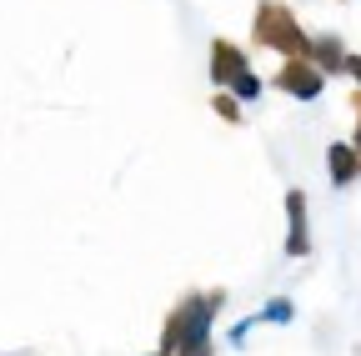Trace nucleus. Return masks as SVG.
<instances>
[{"mask_svg": "<svg viewBox=\"0 0 361 356\" xmlns=\"http://www.w3.org/2000/svg\"><path fill=\"white\" fill-rule=\"evenodd\" d=\"M346 75H356V91H361V56H346Z\"/></svg>", "mask_w": 361, "mask_h": 356, "instance_id": "nucleus-12", "label": "nucleus"}, {"mask_svg": "<svg viewBox=\"0 0 361 356\" xmlns=\"http://www.w3.org/2000/svg\"><path fill=\"white\" fill-rule=\"evenodd\" d=\"M226 306V291H191L180 296L171 311H166V326H161V351L166 356H216L211 346V321L216 311Z\"/></svg>", "mask_w": 361, "mask_h": 356, "instance_id": "nucleus-1", "label": "nucleus"}, {"mask_svg": "<svg viewBox=\"0 0 361 356\" xmlns=\"http://www.w3.org/2000/svg\"><path fill=\"white\" fill-rule=\"evenodd\" d=\"M306 211H311L306 191L291 186V191H286V256H291V261L311 256V221H306Z\"/></svg>", "mask_w": 361, "mask_h": 356, "instance_id": "nucleus-4", "label": "nucleus"}, {"mask_svg": "<svg viewBox=\"0 0 361 356\" xmlns=\"http://www.w3.org/2000/svg\"><path fill=\"white\" fill-rule=\"evenodd\" d=\"M251 35H256V46L276 51L286 61H311V35L301 30V20H296V11L286 0H261L256 20H251Z\"/></svg>", "mask_w": 361, "mask_h": 356, "instance_id": "nucleus-2", "label": "nucleus"}, {"mask_svg": "<svg viewBox=\"0 0 361 356\" xmlns=\"http://www.w3.org/2000/svg\"><path fill=\"white\" fill-rule=\"evenodd\" d=\"M276 91H286V96H296V101H316V96L326 91V70L316 66V61H281Z\"/></svg>", "mask_w": 361, "mask_h": 356, "instance_id": "nucleus-3", "label": "nucleus"}, {"mask_svg": "<svg viewBox=\"0 0 361 356\" xmlns=\"http://www.w3.org/2000/svg\"><path fill=\"white\" fill-rule=\"evenodd\" d=\"M231 96H236V101H261V75H256V70H246V75L231 85Z\"/></svg>", "mask_w": 361, "mask_h": 356, "instance_id": "nucleus-9", "label": "nucleus"}, {"mask_svg": "<svg viewBox=\"0 0 361 356\" xmlns=\"http://www.w3.org/2000/svg\"><path fill=\"white\" fill-rule=\"evenodd\" d=\"M351 101H356V136H351V146H356V156H361V91H356Z\"/></svg>", "mask_w": 361, "mask_h": 356, "instance_id": "nucleus-11", "label": "nucleus"}, {"mask_svg": "<svg viewBox=\"0 0 361 356\" xmlns=\"http://www.w3.org/2000/svg\"><path fill=\"white\" fill-rule=\"evenodd\" d=\"M311 61L322 66L326 75H341L346 70V46L336 35H311Z\"/></svg>", "mask_w": 361, "mask_h": 356, "instance_id": "nucleus-7", "label": "nucleus"}, {"mask_svg": "<svg viewBox=\"0 0 361 356\" xmlns=\"http://www.w3.org/2000/svg\"><path fill=\"white\" fill-rule=\"evenodd\" d=\"M246 70H251V61H246V51L236 40H211V80H216V91L221 85H236Z\"/></svg>", "mask_w": 361, "mask_h": 356, "instance_id": "nucleus-5", "label": "nucleus"}, {"mask_svg": "<svg viewBox=\"0 0 361 356\" xmlns=\"http://www.w3.org/2000/svg\"><path fill=\"white\" fill-rule=\"evenodd\" d=\"M211 111H216L226 125H241V106H236V96H231V91H216V96H211Z\"/></svg>", "mask_w": 361, "mask_h": 356, "instance_id": "nucleus-8", "label": "nucleus"}, {"mask_svg": "<svg viewBox=\"0 0 361 356\" xmlns=\"http://www.w3.org/2000/svg\"><path fill=\"white\" fill-rule=\"evenodd\" d=\"M326 171H331V181H336V186H351L356 176H361V156H356V146H351V141H331V146H326Z\"/></svg>", "mask_w": 361, "mask_h": 356, "instance_id": "nucleus-6", "label": "nucleus"}, {"mask_svg": "<svg viewBox=\"0 0 361 356\" xmlns=\"http://www.w3.org/2000/svg\"><path fill=\"white\" fill-rule=\"evenodd\" d=\"M286 317H291V306H286L281 296H276V301H271V306H266V321H286Z\"/></svg>", "mask_w": 361, "mask_h": 356, "instance_id": "nucleus-10", "label": "nucleus"}, {"mask_svg": "<svg viewBox=\"0 0 361 356\" xmlns=\"http://www.w3.org/2000/svg\"><path fill=\"white\" fill-rule=\"evenodd\" d=\"M151 356H166V351H151Z\"/></svg>", "mask_w": 361, "mask_h": 356, "instance_id": "nucleus-13", "label": "nucleus"}]
</instances>
